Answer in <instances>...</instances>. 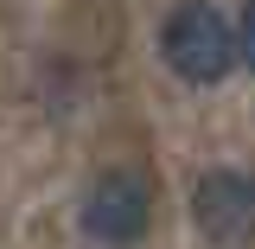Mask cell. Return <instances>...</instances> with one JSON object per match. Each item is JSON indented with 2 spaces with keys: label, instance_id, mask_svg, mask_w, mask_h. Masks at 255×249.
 <instances>
[{
  "label": "cell",
  "instance_id": "1",
  "mask_svg": "<svg viewBox=\"0 0 255 249\" xmlns=\"http://www.w3.org/2000/svg\"><path fill=\"white\" fill-rule=\"evenodd\" d=\"M159 58L179 83L211 90L236 70V26L223 19L211 0H179L166 19H159Z\"/></svg>",
  "mask_w": 255,
  "mask_h": 249
},
{
  "label": "cell",
  "instance_id": "2",
  "mask_svg": "<svg viewBox=\"0 0 255 249\" xmlns=\"http://www.w3.org/2000/svg\"><path fill=\"white\" fill-rule=\"evenodd\" d=\"M153 224V186L134 166H109L96 173V186L83 192V230L102 249H134Z\"/></svg>",
  "mask_w": 255,
  "mask_h": 249
},
{
  "label": "cell",
  "instance_id": "3",
  "mask_svg": "<svg viewBox=\"0 0 255 249\" xmlns=\"http://www.w3.org/2000/svg\"><path fill=\"white\" fill-rule=\"evenodd\" d=\"M191 224L217 249H243L255 237V173L243 166H211L191 186Z\"/></svg>",
  "mask_w": 255,
  "mask_h": 249
},
{
  "label": "cell",
  "instance_id": "4",
  "mask_svg": "<svg viewBox=\"0 0 255 249\" xmlns=\"http://www.w3.org/2000/svg\"><path fill=\"white\" fill-rule=\"evenodd\" d=\"M230 26H236V64H249V70H255V0L230 19Z\"/></svg>",
  "mask_w": 255,
  "mask_h": 249
}]
</instances>
